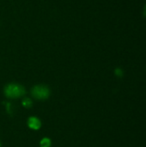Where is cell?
Instances as JSON below:
<instances>
[{
	"mask_svg": "<svg viewBox=\"0 0 146 147\" xmlns=\"http://www.w3.org/2000/svg\"><path fill=\"white\" fill-rule=\"evenodd\" d=\"M28 127L30 128L34 129V130L39 129L40 127V121L37 118H35V117H30L28 119Z\"/></svg>",
	"mask_w": 146,
	"mask_h": 147,
	"instance_id": "obj_3",
	"label": "cell"
},
{
	"mask_svg": "<svg viewBox=\"0 0 146 147\" xmlns=\"http://www.w3.org/2000/svg\"><path fill=\"white\" fill-rule=\"evenodd\" d=\"M22 104H23V106H24L25 108H30V107L32 106V102H31V100H30V99L26 98V99H24V100H23Z\"/></svg>",
	"mask_w": 146,
	"mask_h": 147,
	"instance_id": "obj_5",
	"label": "cell"
},
{
	"mask_svg": "<svg viewBox=\"0 0 146 147\" xmlns=\"http://www.w3.org/2000/svg\"><path fill=\"white\" fill-rule=\"evenodd\" d=\"M31 94L33 97L38 99V100H45L50 95V90L47 87L43 85H38L33 88Z\"/></svg>",
	"mask_w": 146,
	"mask_h": 147,
	"instance_id": "obj_2",
	"label": "cell"
},
{
	"mask_svg": "<svg viewBox=\"0 0 146 147\" xmlns=\"http://www.w3.org/2000/svg\"><path fill=\"white\" fill-rule=\"evenodd\" d=\"M4 94L7 97L10 98H16L19 96H22L25 94V90L23 87H22L19 84H9L4 89Z\"/></svg>",
	"mask_w": 146,
	"mask_h": 147,
	"instance_id": "obj_1",
	"label": "cell"
},
{
	"mask_svg": "<svg viewBox=\"0 0 146 147\" xmlns=\"http://www.w3.org/2000/svg\"><path fill=\"white\" fill-rule=\"evenodd\" d=\"M50 140L48 139H43L40 142V147H49L50 146Z\"/></svg>",
	"mask_w": 146,
	"mask_h": 147,
	"instance_id": "obj_4",
	"label": "cell"
}]
</instances>
